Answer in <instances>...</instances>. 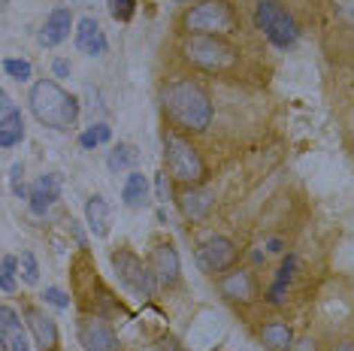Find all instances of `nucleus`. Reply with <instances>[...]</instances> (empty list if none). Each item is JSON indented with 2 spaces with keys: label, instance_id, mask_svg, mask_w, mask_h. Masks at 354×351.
Listing matches in <instances>:
<instances>
[{
  "label": "nucleus",
  "instance_id": "obj_1",
  "mask_svg": "<svg viewBox=\"0 0 354 351\" xmlns=\"http://www.w3.org/2000/svg\"><path fill=\"white\" fill-rule=\"evenodd\" d=\"M160 103H164V113L170 115V122L185 131L203 133L212 124V97L194 79H170L160 91Z\"/></svg>",
  "mask_w": 354,
  "mask_h": 351
},
{
  "label": "nucleus",
  "instance_id": "obj_2",
  "mask_svg": "<svg viewBox=\"0 0 354 351\" xmlns=\"http://www.w3.org/2000/svg\"><path fill=\"white\" fill-rule=\"evenodd\" d=\"M28 103H30V113L37 115V122L52 127V131H67L79 118V100L70 91H64L58 82H52V79H39L30 88Z\"/></svg>",
  "mask_w": 354,
  "mask_h": 351
},
{
  "label": "nucleus",
  "instance_id": "obj_3",
  "mask_svg": "<svg viewBox=\"0 0 354 351\" xmlns=\"http://www.w3.org/2000/svg\"><path fill=\"white\" fill-rule=\"evenodd\" d=\"M164 158H167V170L182 185H200V182H206L203 158H200V151L182 133H176V131L164 133Z\"/></svg>",
  "mask_w": 354,
  "mask_h": 351
},
{
  "label": "nucleus",
  "instance_id": "obj_4",
  "mask_svg": "<svg viewBox=\"0 0 354 351\" xmlns=\"http://www.w3.org/2000/svg\"><path fill=\"white\" fill-rule=\"evenodd\" d=\"M182 28L188 34H209L221 37L236 30V15H233L227 0H200L182 15Z\"/></svg>",
  "mask_w": 354,
  "mask_h": 351
},
{
  "label": "nucleus",
  "instance_id": "obj_5",
  "mask_svg": "<svg viewBox=\"0 0 354 351\" xmlns=\"http://www.w3.org/2000/svg\"><path fill=\"white\" fill-rule=\"evenodd\" d=\"M182 58L191 64V67L209 70V73H218V70H227L233 61H236V49L221 37H209V34H194L185 39L182 46Z\"/></svg>",
  "mask_w": 354,
  "mask_h": 351
},
{
  "label": "nucleus",
  "instance_id": "obj_6",
  "mask_svg": "<svg viewBox=\"0 0 354 351\" xmlns=\"http://www.w3.org/2000/svg\"><path fill=\"white\" fill-rule=\"evenodd\" d=\"M254 25L263 30V37L270 39L276 49H291L300 37V28H297L294 15L279 3V0H261L254 6Z\"/></svg>",
  "mask_w": 354,
  "mask_h": 351
},
{
  "label": "nucleus",
  "instance_id": "obj_7",
  "mask_svg": "<svg viewBox=\"0 0 354 351\" xmlns=\"http://www.w3.org/2000/svg\"><path fill=\"white\" fill-rule=\"evenodd\" d=\"M112 269H115L118 282L124 285L133 297H151L155 294V273H151L149 263H142V258H136L133 252L118 249L112 252Z\"/></svg>",
  "mask_w": 354,
  "mask_h": 351
},
{
  "label": "nucleus",
  "instance_id": "obj_8",
  "mask_svg": "<svg viewBox=\"0 0 354 351\" xmlns=\"http://www.w3.org/2000/svg\"><path fill=\"white\" fill-rule=\"evenodd\" d=\"M236 254H239L236 245H233L227 236H212V239H206V243L197 249V263H200V269H203V273L218 276V273H224V269L233 267Z\"/></svg>",
  "mask_w": 354,
  "mask_h": 351
},
{
  "label": "nucleus",
  "instance_id": "obj_9",
  "mask_svg": "<svg viewBox=\"0 0 354 351\" xmlns=\"http://www.w3.org/2000/svg\"><path fill=\"white\" fill-rule=\"evenodd\" d=\"M79 342L85 345V351H122L112 327L103 318H91V315L79 321Z\"/></svg>",
  "mask_w": 354,
  "mask_h": 351
},
{
  "label": "nucleus",
  "instance_id": "obj_10",
  "mask_svg": "<svg viewBox=\"0 0 354 351\" xmlns=\"http://www.w3.org/2000/svg\"><path fill=\"white\" fill-rule=\"evenodd\" d=\"M149 267H151V273H155V278L160 285H176L179 282L182 263H179V252H176L170 243H160V245L151 249Z\"/></svg>",
  "mask_w": 354,
  "mask_h": 351
},
{
  "label": "nucleus",
  "instance_id": "obj_11",
  "mask_svg": "<svg viewBox=\"0 0 354 351\" xmlns=\"http://www.w3.org/2000/svg\"><path fill=\"white\" fill-rule=\"evenodd\" d=\"M218 291L221 297H227L233 303H252L257 297V282L248 269H230L227 276L218 278Z\"/></svg>",
  "mask_w": 354,
  "mask_h": 351
},
{
  "label": "nucleus",
  "instance_id": "obj_12",
  "mask_svg": "<svg viewBox=\"0 0 354 351\" xmlns=\"http://www.w3.org/2000/svg\"><path fill=\"white\" fill-rule=\"evenodd\" d=\"M25 318H28V327L30 333H34V342L39 351H58V324L52 321L49 315L43 312V309L37 306H28L25 309Z\"/></svg>",
  "mask_w": 354,
  "mask_h": 351
},
{
  "label": "nucleus",
  "instance_id": "obj_13",
  "mask_svg": "<svg viewBox=\"0 0 354 351\" xmlns=\"http://www.w3.org/2000/svg\"><path fill=\"white\" fill-rule=\"evenodd\" d=\"M76 49L82 55H88V58H100V55H106V49H109L106 34H103V28L91 19V15L76 25Z\"/></svg>",
  "mask_w": 354,
  "mask_h": 351
},
{
  "label": "nucleus",
  "instance_id": "obj_14",
  "mask_svg": "<svg viewBox=\"0 0 354 351\" xmlns=\"http://www.w3.org/2000/svg\"><path fill=\"white\" fill-rule=\"evenodd\" d=\"M215 206V194L209 188H200V185H185V191L179 194V209L185 218L191 221H200L212 212Z\"/></svg>",
  "mask_w": 354,
  "mask_h": 351
},
{
  "label": "nucleus",
  "instance_id": "obj_15",
  "mask_svg": "<svg viewBox=\"0 0 354 351\" xmlns=\"http://www.w3.org/2000/svg\"><path fill=\"white\" fill-rule=\"evenodd\" d=\"M70 30H73V12H70L67 6H58V10L49 12V19H46V25H43V30H39L37 39L52 49V46H58L70 37Z\"/></svg>",
  "mask_w": 354,
  "mask_h": 351
},
{
  "label": "nucleus",
  "instance_id": "obj_16",
  "mask_svg": "<svg viewBox=\"0 0 354 351\" xmlns=\"http://www.w3.org/2000/svg\"><path fill=\"white\" fill-rule=\"evenodd\" d=\"M85 221H88V227H91L94 236H106L109 234L112 212H109V203L103 200L100 194L88 197V203H85Z\"/></svg>",
  "mask_w": 354,
  "mask_h": 351
},
{
  "label": "nucleus",
  "instance_id": "obj_17",
  "mask_svg": "<svg viewBox=\"0 0 354 351\" xmlns=\"http://www.w3.org/2000/svg\"><path fill=\"white\" fill-rule=\"evenodd\" d=\"M25 140V118H21L19 109H6L0 113V146L3 149H12Z\"/></svg>",
  "mask_w": 354,
  "mask_h": 351
},
{
  "label": "nucleus",
  "instance_id": "obj_18",
  "mask_svg": "<svg viewBox=\"0 0 354 351\" xmlns=\"http://www.w3.org/2000/svg\"><path fill=\"white\" fill-rule=\"evenodd\" d=\"M261 339H263V345H267L270 351H291L294 330L285 321H270V324H263Z\"/></svg>",
  "mask_w": 354,
  "mask_h": 351
},
{
  "label": "nucleus",
  "instance_id": "obj_19",
  "mask_svg": "<svg viewBox=\"0 0 354 351\" xmlns=\"http://www.w3.org/2000/svg\"><path fill=\"white\" fill-rule=\"evenodd\" d=\"M146 197H149V179L140 170H131V173H127V179H124V188H122L124 206L136 209V206L146 203Z\"/></svg>",
  "mask_w": 354,
  "mask_h": 351
},
{
  "label": "nucleus",
  "instance_id": "obj_20",
  "mask_svg": "<svg viewBox=\"0 0 354 351\" xmlns=\"http://www.w3.org/2000/svg\"><path fill=\"white\" fill-rule=\"evenodd\" d=\"M294 269H297V258H294V254H288L285 263H281V269H279V276H276V282H272V288L267 294L270 303H276V306H279V303L285 300V288H288V282H291Z\"/></svg>",
  "mask_w": 354,
  "mask_h": 351
},
{
  "label": "nucleus",
  "instance_id": "obj_21",
  "mask_svg": "<svg viewBox=\"0 0 354 351\" xmlns=\"http://www.w3.org/2000/svg\"><path fill=\"white\" fill-rule=\"evenodd\" d=\"M136 161V151H133V146H127V142H118L115 149L109 151V158H106V167L112 173H122V170H127Z\"/></svg>",
  "mask_w": 354,
  "mask_h": 351
},
{
  "label": "nucleus",
  "instance_id": "obj_22",
  "mask_svg": "<svg viewBox=\"0 0 354 351\" xmlns=\"http://www.w3.org/2000/svg\"><path fill=\"white\" fill-rule=\"evenodd\" d=\"M112 140V131H109V124H103V122H97V124H91L88 131L79 137V146L82 149H97V146H103V142H109Z\"/></svg>",
  "mask_w": 354,
  "mask_h": 351
},
{
  "label": "nucleus",
  "instance_id": "obj_23",
  "mask_svg": "<svg viewBox=\"0 0 354 351\" xmlns=\"http://www.w3.org/2000/svg\"><path fill=\"white\" fill-rule=\"evenodd\" d=\"M19 327H21L19 312H15L12 306H0V348L3 351H6V339H10Z\"/></svg>",
  "mask_w": 354,
  "mask_h": 351
},
{
  "label": "nucleus",
  "instance_id": "obj_24",
  "mask_svg": "<svg viewBox=\"0 0 354 351\" xmlns=\"http://www.w3.org/2000/svg\"><path fill=\"white\" fill-rule=\"evenodd\" d=\"M15 273H19V258L3 254V260H0V291L3 294L15 291Z\"/></svg>",
  "mask_w": 354,
  "mask_h": 351
},
{
  "label": "nucleus",
  "instance_id": "obj_25",
  "mask_svg": "<svg viewBox=\"0 0 354 351\" xmlns=\"http://www.w3.org/2000/svg\"><path fill=\"white\" fill-rule=\"evenodd\" d=\"M3 73L15 79V82H28L34 67H30V61H25V58H3Z\"/></svg>",
  "mask_w": 354,
  "mask_h": 351
},
{
  "label": "nucleus",
  "instance_id": "obj_26",
  "mask_svg": "<svg viewBox=\"0 0 354 351\" xmlns=\"http://www.w3.org/2000/svg\"><path fill=\"white\" fill-rule=\"evenodd\" d=\"M30 209H34V215H46L49 212V206L58 200V194L55 191H46V188H39V185H34V191H30Z\"/></svg>",
  "mask_w": 354,
  "mask_h": 351
},
{
  "label": "nucleus",
  "instance_id": "obj_27",
  "mask_svg": "<svg viewBox=\"0 0 354 351\" xmlns=\"http://www.w3.org/2000/svg\"><path fill=\"white\" fill-rule=\"evenodd\" d=\"M19 269H21V278H25V285H37L39 282V263L34 258V252H21Z\"/></svg>",
  "mask_w": 354,
  "mask_h": 351
},
{
  "label": "nucleus",
  "instance_id": "obj_28",
  "mask_svg": "<svg viewBox=\"0 0 354 351\" xmlns=\"http://www.w3.org/2000/svg\"><path fill=\"white\" fill-rule=\"evenodd\" d=\"M136 10V0H109V12L115 21H131Z\"/></svg>",
  "mask_w": 354,
  "mask_h": 351
},
{
  "label": "nucleus",
  "instance_id": "obj_29",
  "mask_svg": "<svg viewBox=\"0 0 354 351\" xmlns=\"http://www.w3.org/2000/svg\"><path fill=\"white\" fill-rule=\"evenodd\" d=\"M333 15L348 28H354V0H333Z\"/></svg>",
  "mask_w": 354,
  "mask_h": 351
},
{
  "label": "nucleus",
  "instance_id": "obj_30",
  "mask_svg": "<svg viewBox=\"0 0 354 351\" xmlns=\"http://www.w3.org/2000/svg\"><path fill=\"white\" fill-rule=\"evenodd\" d=\"M43 297H46V303H52V306H58V309H67L70 306V297L61 288H46Z\"/></svg>",
  "mask_w": 354,
  "mask_h": 351
},
{
  "label": "nucleus",
  "instance_id": "obj_31",
  "mask_svg": "<svg viewBox=\"0 0 354 351\" xmlns=\"http://www.w3.org/2000/svg\"><path fill=\"white\" fill-rule=\"evenodd\" d=\"M6 351H30V345H28V336H25V330H15L10 339H6Z\"/></svg>",
  "mask_w": 354,
  "mask_h": 351
},
{
  "label": "nucleus",
  "instance_id": "obj_32",
  "mask_svg": "<svg viewBox=\"0 0 354 351\" xmlns=\"http://www.w3.org/2000/svg\"><path fill=\"white\" fill-rule=\"evenodd\" d=\"M21 173H25V170H21V164H15V167H12V191H15L19 197H30V194H28V188H25V182L19 179Z\"/></svg>",
  "mask_w": 354,
  "mask_h": 351
},
{
  "label": "nucleus",
  "instance_id": "obj_33",
  "mask_svg": "<svg viewBox=\"0 0 354 351\" xmlns=\"http://www.w3.org/2000/svg\"><path fill=\"white\" fill-rule=\"evenodd\" d=\"M52 70H55V76H58V79H64V76H70V70H73V67H70V61L58 58V61L52 64Z\"/></svg>",
  "mask_w": 354,
  "mask_h": 351
},
{
  "label": "nucleus",
  "instance_id": "obj_34",
  "mask_svg": "<svg viewBox=\"0 0 354 351\" xmlns=\"http://www.w3.org/2000/svg\"><path fill=\"white\" fill-rule=\"evenodd\" d=\"M158 351H185V348L173 336H164V339H160V345H158Z\"/></svg>",
  "mask_w": 354,
  "mask_h": 351
},
{
  "label": "nucleus",
  "instance_id": "obj_35",
  "mask_svg": "<svg viewBox=\"0 0 354 351\" xmlns=\"http://www.w3.org/2000/svg\"><path fill=\"white\" fill-rule=\"evenodd\" d=\"M291 351H318V345H315V339H300L297 345H291Z\"/></svg>",
  "mask_w": 354,
  "mask_h": 351
},
{
  "label": "nucleus",
  "instance_id": "obj_36",
  "mask_svg": "<svg viewBox=\"0 0 354 351\" xmlns=\"http://www.w3.org/2000/svg\"><path fill=\"white\" fill-rule=\"evenodd\" d=\"M167 194H170V185H167V176L160 173L158 176V197H160V200H167Z\"/></svg>",
  "mask_w": 354,
  "mask_h": 351
},
{
  "label": "nucleus",
  "instance_id": "obj_37",
  "mask_svg": "<svg viewBox=\"0 0 354 351\" xmlns=\"http://www.w3.org/2000/svg\"><path fill=\"white\" fill-rule=\"evenodd\" d=\"M333 351H354V342H339Z\"/></svg>",
  "mask_w": 354,
  "mask_h": 351
},
{
  "label": "nucleus",
  "instance_id": "obj_38",
  "mask_svg": "<svg viewBox=\"0 0 354 351\" xmlns=\"http://www.w3.org/2000/svg\"><path fill=\"white\" fill-rule=\"evenodd\" d=\"M270 252H281V243H279V239H270Z\"/></svg>",
  "mask_w": 354,
  "mask_h": 351
},
{
  "label": "nucleus",
  "instance_id": "obj_39",
  "mask_svg": "<svg viewBox=\"0 0 354 351\" xmlns=\"http://www.w3.org/2000/svg\"><path fill=\"white\" fill-rule=\"evenodd\" d=\"M3 3H6V0H3Z\"/></svg>",
  "mask_w": 354,
  "mask_h": 351
}]
</instances>
